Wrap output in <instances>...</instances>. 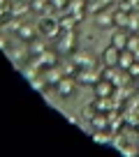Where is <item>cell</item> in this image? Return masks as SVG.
<instances>
[{
	"label": "cell",
	"instance_id": "obj_14",
	"mask_svg": "<svg viewBox=\"0 0 139 157\" xmlns=\"http://www.w3.org/2000/svg\"><path fill=\"white\" fill-rule=\"evenodd\" d=\"M128 19H130V14H125V12H118V14H114V21L118 25H125L128 28Z\"/></svg>",
	"mask_w": 139,
	"mask_h": 157
},
{
	"label": "cell",
	"instance_id": "obj_7",
	"mask_svg": "<svg viewBox=\"0 0 139 157\" xmlns=\"http://www.w3.org/2000/svg\"><path fill=\"white\" fill-rule=\"evenodd\" d=\"M37 37V30L33 28V25H19V39H23V42H30V39Z\"/></svg>",
	"mask_w": 139,
	"mask_h": 157
},
{
	"label": "cell",
	"instance_id": "obj_13",
	"mask_svg": "<svg viewBox=\"0 0 139 157\" xmlns=\"http://www.w3.org/2000/svg\"><path fill=\"white\" fill-rule=\"evenodd\" d=\"M26 12H28V5H12V16H23Z\"/></svg>",
	"mask_w": 139,
	"mask_h": 157
},
{
	"label": "cell",
	"instance_id": "obj_11",
	"mask_svg": "<svg viewBox=\"0 0 139 157\" xmlns=\"http://www.w3.org/2000/svg\"><path fill=\"white\" fill-rule=\"evenodd\" d=\"M128 33H139V14H137V12H130V19H128Z\"/></svg>",
	"mask_w": 139,
	"mask_h": 157
},
{
	"label": "cell",
	"instance_id": "obj_16",
	"mask_svg": "<svg viewBox=\"0 0 139 157\" xmlns=\"http://www.w3.org/2000/svg\"><path fill=\"white\" fill-rule=\"evenodd\" d=\"M93 139H95L97 143H107V136H104V134H97V132H95V134H93Z\"/></svg>",
	"mask_w": 139,
	"mask_h": 157
},
{
	"label": "cell",
	"instance_id": "obj_15",
	"mask_svg": "<svg viewBox=\"0 0 139 157\" xmlns=\"http://www.w3.org/2000/svg\"><path fill=\"white\" fill-rule=\"evenodd\" d=\"M35 51H37V53H44V44H42V42H40V44H33V53H35Z\"/></svg>",
	"mask_w": 139,
	"mask_h": 157
},
{
	"label": "cell",
	"instance_id": "obj_1",
	"mask_svg": "<svg viewBox=\"0 0 139 157\" xmlns=\"http://www.w3.org/2000/svg\"><path fill=\"white\" fill-rule=\"evenodd\" d=\"M56 93H58L63 99H70L72 95L77 93V81L72 76H63L58 81V86H56Z\"/></svg>",
	"mask_w": 139,
	"mask_h": 157
},
{
	"label": "cell",
	"instance_id": "obj_17",
	"mask_svg": "<svg viewBox=\"0 0 139 157\" xmlns=\"http://www.w3.org/2000/svg\"><path fill=\"white\" fill-rule=\"evenodd\" d=\"M0 49H2V51H7V49H10V44H7V39L2 37V35H0Z\"/></svg>",
	"mask_w": 139,
	"mask_h": 157
},
{
	"label": "cell",
	"instance_id": "obj_2",
	"mask_svg": "<svg viewBox=\"0 0 139 157\" xmlns=\"http://www.w3.org/2000/svg\"><path fill=\"white\" fill-rule=\"evenodd\" d=\"M118 58H121V49H116V46H107L102 53V63L104 67H118Z\"/></svg>",
	"mask_w": 139,
	"mask_h": 157
},
{
	"label": "cell",
	"instance_id": "obj_12",
	"mask_svg": "<svg viewBox=\"0 0 139 157\" xmlns=\"http://www.w3.org/2000/svg\"><path fill=\"white\" fill-rule=\"evenodd\" d=\"M139 49V35L137 33H128V51H137Z\"/></svg>",
	"mask_w": 139,
	"mask_h": 157
},
{
	"label": "cell",
	"instance_id": "obj_4",
	"mask_svg": "<svg viewBox=\"0 0 139 157\" xmlns=\"http://www.w3.org/2000/svg\"><path fill=\"white\" fill-rule=\"evenodd\" d=\"M95 95H97V97H111V95H114V83H109V81H97V83H95Z\"/></svg>",
	"mask_w": 139,
	"mask_h": 157
},
{
	"label": "cell",
	"instance_id": "obj_6",
	"mask_svg": "<svg viewBox=\"0 0 139 157\" xmlns=\"http://www.w3.org/2000/svg\"><path fill=\"white\" fill-rule=\"evenodd\" d=\"M132 63H137L134 53H132V51H128V49H123V51H121V58H118V67L121 69H128Z\"/></svg>",
	"mask_w": 139,
	"mask_h": 157
},
{
	"label": "cell",
	"instance_id": "obj_3",
	"mask_svg": "<svg viewBox=\"0 0 139 157\" xmlns=\"http://www.w3.org/2000/svg\"><path fill=\"white\" fill-rule=\"evenodd\" d=\"M111 46H116V49H128V30H116L114 35H111Z\"/></svg>",
	"mask_w": 139,
	"mask_h": 157
},
{
	"label": "cell",
	"instance_id": "obj_8",
	"mask_svg": "<svg viewBox=\"0 0 139 157\" xmlns=\"http://www.w3.org/2000/svg\"><path fill=\"white\" fill-rule=\"evenodd\" d=\"M111 23H114V14L111 12H102V14L95 16V25L97 28H109Z\"/></svg>",
	"mask_w": 139,
	"mask_h": 157
},
{
	"label": "cell",
	"instance_id": "obj_9",
	"mask_svg": "<svg viewBox=\"0 0 139 157\" xmlns=\"http://www.w3.org/2000/svg\"><path fill=\"white\" fill-rule=\"evenodd\" d=\"M72 42H74V33H65L58 39V49L60 51H72Z\"/></svg>",
	"mask_w": 139,
	"mask_h": 157
},
{
	"label": "cell",
	"instance_id": "obj_5",
	"mask_svg": "<svg viewBox=\"0 0 139 157\" xmlns=\"http://www.w3.org/2000/svg\"><path fill=\"white\" fill-rule=\"evenodd\" d=\"M42 76H44V81H46L49 86H58V81L63 78V72H60V69H56V67H49Z\"/></svg>",
	"mask_w": 139,
	"mask_h": 157
},
{
	"label": "cell",
	"instance_id": "obj_10",
	"mask_svg": "<svg viewBox=\"0 0 139 157\" xmlns=\"http://www.w3.org/2000/svg\"><path fill=\"white\" fill-rule=\"evenodd\" d=\"M81 116L86 118V120H93L95 116H97V106H95L93 102H88V104H84V109H81Z\"/></svg>",
	"mask_w": 139,
	"mask_h": 157
}]
</instances>
